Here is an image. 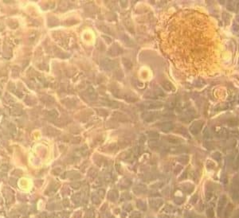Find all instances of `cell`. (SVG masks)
Returning a JSON list of instances; mask_svg holds the SVG:
<instances>
[{
    "label": "cell",
    "mask_w": 239,
    "mask_h": 218,
    "mask_svg": "<svg viewBox=\"0 0 239 218\" xmlns=\"http://www.w3.org/2000/svg\"><path fill=\"white\" fill-rule=\"evenodd\" d=\"M10 113L13 116H20L22 113V111L21 108H19L18 107H13L10 109Z\"/></svg>",
    "instance_id": "cell-1"
},
{
    "label": "cell",
    "mask_w": 239,
    "mask_h": 218,
    "mask_svg": "<svg viewBox=\"0 0 239 218\" xmlns=\"http://www.w3.org/2000/svg\"><path fill=\"white\" fill-rule=\"evenodd\" d=\"M6 96H7V98H6V100H7L8 102L10 103V104H12L13 103H15V100H14L13 99V97H11L9 94H6Z\"/></svg>",
    "instance_id": "cell-2"
},
{
    "label": "cell",
    "mask_w": 239,
    "mask_h": 218,
    "mask_svg": "<svg viewBox=\"0 0 239 218\" xmlns=\"http://www.w3.org/2000/svg\"><path fill=\"white\" fill-rule=\"evenodd\" d=\"M9 128H10V132H12L14 134L16 133V127H15V126H14V124H12V123L9 124Z\"/></svg>",
    "instance_id": "cell-3"
},
{
    "label": "cell",
    "mask_w": 239,
    "mask_h": 218,
    "mask_svg": "<svg viewBox=\"0 0 239 218\" xmlns=\"http://www.w3.org/2000/svg\"><path fill=\"white\" fill-rule=\"evenodd\" d=\"M8 89L11 92H15V86L13 84V83H10L9 86H8Z\"/></svg>",
    "instance_id": "cell-4"
},
{
    "label": "cell",
    "mask_w": 239,
    "mask_h": 218,
    "mask_svg": "<svg viewBox=\"0 0 239 218\" xmlns=\"http://www.w3.org/2000/svg\"><path fill=\"white\" fill-rule=\"evenodd\" d=\"M2 170H5V171H7V170H8V168H7V166H6V165L2 166Z\"/></svg>",
    "instance_id": "cell-5"
},
{
    "label": "cell",
    "mask_w": 239,
    "mask_h": 218,
    "mask_svg": "<svg viewBox=\"0 0 239 218\" xmlns=\"http://www.w3.org/2000/svg\"><path fill=\"white\" fill-rule=\"evenodd\" d=\"M10 184H12L13 185H15V183H16V182H15V180H14V179H10Z\"/></svg>",
    "instance_id": "cell-6"
},
{
    "label": "cell",
    "mask_w": 239,
    "mask_h": 218,
    "mask_svg": "<svg viewBox=\"0 0 239 218\" xmlns=\"http://www.w3.org/2000/svg\"><path fill=\"white\" fill-rule=\"evenodd\" d=\"M45 217H46V214H45V213H44V214L42 213V214L39 216V218H45Z\"/></svg>",
    "instance_id": "cell-7"
},
{
    "label": "cell",
    "mask_w": 239,
    "mask_h": 218,
    "mask_svg": "<svg viewBox=\"0 0 239 218\" xmlns=\"http://www.w3.org/2000/svg\"><path fill=\"white\" fill-rule=\"evenodd\" d=\"M63 204H64L65 206H67V205H69V201L65 199V200H64V201H63Z\"/></svg>",
    "instance_id": "cell-8"
},
{
    "label": "cell",
    "mask_w": 239,
    "mask_h": 218,
    "mask_svg": "<svg viewBox=\"0 0 239 218\" xmlns=\"http://www.w3.org/2000/svg\"><path fill=\"white\" fill-rule=\"evenodd\" d=\"M72 186H77V188H78L80 186L79 183H76V184H72Z\"/></svg>",
    "instance_id": "cell-9"
}]
</instances>
